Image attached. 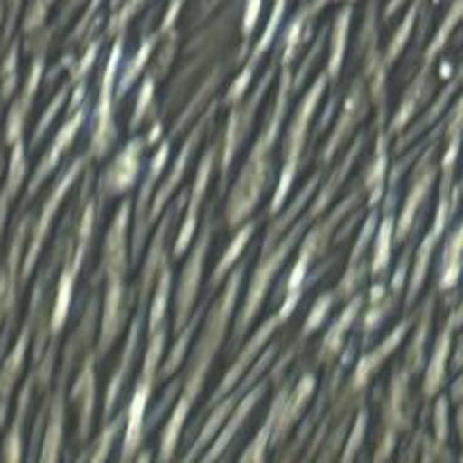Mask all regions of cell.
Instances as JSON below:
<instances>
[{"label":"cell","instance_id":"1","mask_svg":"<svg viewBox=\"0 0 463 463\" xmlns=\"http://www.w3.org/2000/svg\"><path fill=\"white\" fill-rule=\"evenodd\" d=\"M242 276H244V265H240L238 269L231 274L224 294H222L220 301H217V306L213 307L211 317L206 319V328H203L202 337H199L197 348H194V353H193V362H190L188 375H185L184 393H181L179 402H176L175 411H172L170 420H167L165 430H163L161 455H158V459L167 461L175 457L176 443H179L181 430H184L185 419H188L190 407H193V402L197 401L199 392H202V387H203V380H206V375H208V369H211L213 357H215V353L220 351V344H222V339H224L226 326H229L231 312H233V306H235V298H238Z\"/></svg>","mask_w":463,"mask_h":463},{"label":"cell","instance_id":"2","mask_svg":"<svg viewBox=\"0 0 463 463\" xmlns=\"http://www.w3.org/2000/svg\"><path fill=\"white\" fill-rule=\"evenodd\" d=\"M307 224H310V220H307V217H303V220L298 222V224H294V229L289 231L288 235H285V240H280V242H276L274 247L269 249V251L262 253L260 265H258L256 274H253L251 285H249L247 303H244L242 312H240L238 321H235L233 348H238V344L242 342V337H244V333H247V328H249V326H251V321L256 319L258 310H260L262 301H265L267 292H269L271 280H274V276L279 274V269H280V267H283L285 258L289 256V251H292L294 244H297V240L301 238L303 231H306Z\"/></svg>","mask_w":463,"mask_h":463},{"label":"cell","instance_id":"3","mask_svg":"<svg viewBox=\"0 0 463 463\" xmlns=\"http://www.w3.org/2000/svg\"><path fill=\"white\" fill-rule=\"evenodd\" d=\"M163 346H165V328L158 326L154 333H149V348L145 355L143 373H140L138 384H136L134 398L129 402V410L125 411L127 428H125V443H122V459L129 461L134 452L138 450L140 441L145 434V414H147V402L152 396L154 380L158 373V362H161Z\"/></svg>","mask_w":463,"mask_h":463},{"label":"cell","instance_id":"4","mask_svg":"<svg viewBox=\"0 0 463 463\" xmlns=\"http://www.w3.org/2000/svg\"><path fill=\"white\" fill-rule=\"evenodd\" d=\"M326 86H328V75H319V80L315 81L310 90H307L306 99L298 104L297 113L292 118V125H289L288 131V140H285V163H283V172H280V181L276 185V193L274 199H271V215L283 208L285 199H288L289 188H292L294 179H297V172H298V158H301L303 152V145H306V136H307V127H310V118L315 113L317 104H319L321 95H324Z\"/></svg>","mask_w":463,"mask_h":463},{"label":"cell","instance_id":"5","mask_svg":"<svg viewBox=\"0 0 463 463\" xmlns=\"http://www.w3.org/2000/svg\"><path fill=\"white\" fill-rule=\"evenodd\" d=\"M122 45H125V32H120V36H118L116 43H113L107 68H104V75H102L98 118H95V131H93V140H90V152H89V156H95V158H102L104 154L111 149V145L116 143V125H113L111 120V107H113L111 99H113V84H116L118 68H120Z\"/></svg>","mask_w":463,"mask_h":463},{"label":"cell","instance_id":"6","mask_svg":"<svg viewBox=\"0 0 463 463\" xmlns=\"http://www.w3.org/2000/svg\"><path fill=\"white\" fill-rule=\"evenodd\" d=\"M93 211H95L93 203L86 206L84 217H81V224H80V238H77L75 251L66 253V262H63L66 267H63L61 279H59L57 301H54L52 319H50V330H52V335H57L68 319V310H71V301H72V288H75V279L77 274H80L81 262H84L86 251H89L90 233H93Z\"/></svg>","mask_w":463,"mask_h":463},{"label":"cell","instance_id":"7","mask_svg":"<svg viewBox=\"0 0 463 463\" xmlns=\"http://www.w3.org/2000/svg\"><path fill=\"white\" fill-rule=\"evenodd\" d=\"M213 211H208L206 220H203V229L202 235L194 242L193 253H190L188 262H185L184 271H181V280H179V289H176V321H175V333H179L181 328L188 321L190 312H193V303L197 298V289L199 283H202V274H203V260H206V251L211 247V238H213Z\"/></svg>","mask_w":463,"mask_h":463},{"label":"cell","instance_id":"8","mask_svg":"<svg viewBox=\"0 0 463 463\" xmlns=\"http://www.w3.org/2000/svg\"><path fill=\"white\" fill-rule=\"evenodd\" d=\"M434 152H437V143L430 145L428 152L423 154L420 158L419 167L414 172V179H411V188L410 194H407L405 203H402V211H401V220H398V226L393 229V235H396V242H405L410 231L414 229V220H416V213L419 208L428 202L430 197V190H432L434 181H437V165L432 163Z\"/></svg>","mask_w":463,"mask_h":463},{"label":"cell","instance_id":"9","mask_svg":"<svg viewBox=\"0 0 463 463\" xmlns=\"http://www.w3.org/2000/svg\"><path fill=\"white\" fill-rule=\"evenodd\" d=\"M84 163H86V156L77 158V161L71 165V170H68L66 175H63L61 179L57 181V185H54L52 194H50V197L45 199L43 211H41L39 220H36L34 233H32L30 251H27L25 260H23V283H25V280H27V276H30V271H32V267H34L36 258H39L41 247H43V242H45V235H48L50 226H52L54 215H57L59 203H61V199L66 197V193H68V190H71L72 181H75L77 176H80V172H81V167H84Z\"/></svg>","mask_w":463,"mask_h":463},{"label":"cell","instance_id":"10","mask_svg":"<svg viewBox=\"0 0 463 463\" xmlns=\"http://www.w3.org/2000/svg\"><path fill=\"white\" fill-rule=\"evenodd\" d=\"M271 77H274V68H269V71H267V75L262 77L260 84H258V89L253 90L251 99H249V102L244 104L242 109H235L233 116H231L229 127H226L224 154H222L220 190H224V185H226V172H229V165H231V161H233L235 152H238V147H240V145H242V140L247 138L249 129H251V120H253V116H256V109L260 107L262 95H265V90L269 89Z\"/></svg>","mask_w":463,"mask_h":463},{"label":"cell","instance_id":"11","mask_svg":"<svg viewBox=\"0 0 463 463\" xmlns=\"http://www.w3.org/2000/svg\"><path fill=\"white\" fill-rule=\"evenodd\" d=\"M145 145H147V138H145V136H138V138L129 140V143L125 145V149L118 154L116 161L107 167V172H104L102 179H99V194L113 197V194L127 193V190L136 184L140 170V154H143Z\"/></svg>","mask_w":463,"mask_h":463},{"label":"cell","instance_id":"12","mask_svg":"<svg viewBox=\"0 0 463 463\" xmlns=\"http://www.w3.org/2000/svg\"><path fill=\"white\" fill-rule=\"evenodd\" d=\"M220 145H222V140H215V143H213L211 147L206 149L202 163H199L197 179H194L193 190H190V199H185V202H188V211H185L184 226H181V233H179V238H176V242H175V256L176 258L184 256L185 249L193 244V235H194V231H197L199 206H202L203 194H206V185H208V179H211V170H213V165H215V158H217V152H220Z\"/></svg>","mask_w":463,"mask_h":463},{"label":"cell","instance_id":"13","mask_svg":"<svg viewBox=\"0 0 463 463\" xmlns=\"http://www.w3.org/2000/svg\"><path fill=\"white\" fill-rule=\"evenodd\" d=\"M215 109H217V104H213V107L208 109V111L203 113L202 118H199V122H197V125H194L193 134L188 136V140H185L184 147H181L179 156H176V161H175V165H172L170 175H167L165 184H163L161 188L156 190V199H154L152 208H149V211H147V226H152L154 220H156V217L161 215L163 208H165V203H167V199L172 197L175 188L181 184V179H184V172H185V167H188V158L193 156V152H194V149H197L199 140H202L203 129H206V125L213 120V116H215Z\"/></svg>","mask_w":463,"mask_h":463},{"label":"cell","instance_id":"14","mask_svg":"<svg viewBox=\"0 0 463 463\" xmlns=\"http://www.w3.org/2000/svg\"><path fill=\"white\" fill-rule=\"evenodd\" d=\"M167 156H170V138H165L158 147V152L154 154L152 163H149L147 176H145L143 185H140V194H138V203H136V231H134V242H131V262L138 260V253L143 249L145 238H147V208H149V199H152L154 188H156V181L161 176L163 167H165Z\"/></svg>","mask_w":463,"mask_h":463},{"label":"cell","instance_id":"15","mask_svg":"<svg viewBox=\"0 0 463 463\" xmlns=\"http://www.w3.org/2000/svg\"><path fill=\"white\" fill-rule=\"evenodd\" d=\"M283 321H285L283 315H280V312H276L274 317H269V319H267L265 324H262L260 328H258V333L253 335L251 342H249L247 346L242 348V353H240V357H238V362H235V364H233V369H231L229 373L224 375V380H222V383H220L217 392L213 393V398H211V401H208V410H211V407L215 405L217 401H222V398H224L226 393H229L231 389H233L235 384L240 383V380H242V373H247V369L253 364V360H256V355H258V353H260V348L265 346L267 342H269L271 335H274V330L279 328V326L283 324Z\"/></svg>","mask_w":463,"mask_h":463},{"label":"cell","instance_id":"16","mask_svg":"<svg viewBox=\"0 0 463 463\" xmlns=\"http://www.w3.org/2000/svg\"><path fill=\"white\" fill-rule=\"evenodd\" d=\"M267 392V383H258L256 387L251 389V392H247V396H242L238 401V405L233 407V411L229 414V419L224 420V425L220 428V432L215 434V443L211 446V450L206 452V455H199L203 461H211V459H222V452L229 448V443L233 441L235 434L242 430L244 420L251 416L253 407L258 405V401H260L262 396H265Z\"/></svg>","mask_w":463,"mask_h":463},{"label":"cell","instance_id":"17","mask_svg":"<svg viewBox=\"0 0 463 463\" xmlns=\"http://www.w3.org/2000/svg\"><path fill=\"white\" fill-rule=\"evenodd\" d=\"M84 120H86V109H80V111H77L75 116L71 118V120L63 122L61 129H59L57 136H54V140H52V145H50V149H48V152H45V156L41 158V163H39V167H36L34 176H32L30 188H27V199L34 197L36 190H39L41 185H43V181L48 179L50 172H52L54 167L59 165V158H61V154L66 152L68 147H71L72 140H75L77 131H80L81 122H84Z\"/></svg>","mask_w":463,"mask_h":463},{"label":"cell","instance_id":"18","mask_svg":"<svg viewBox=\"0 0 463 463\" xmlns=\"http://www.w3.org/2000/svg\"><path fill=\"white\" fill-rule=\"evenodd\" d=\"M461 321V310L455 307L450 317H448L446 326H443L441 335L437 339V346H434V355L432 362L428 366V373H425V384H423V392L425 396L432 398L441 392L443 383H446V371H448V360H450V346H452V333L455 328L459 326Z\"/></svg>","mask_w":463,"mask_h":463},{"label":"cell","instance_id":"19","mask_svg":"<svg viewBox=\"0 0 463 463\" xmlns=\"http://www.w3.org/2000/svg\"><path fill=\"white\" fill-rule=\"evenodd\" d=\"M43 66H45V54L41 52L36 57V61L32 63V71L27 75L25 89H23L21 98L12 104V111H9L7 118V143H16L21 140L23 127H25V118L32 109V99H34L36 89H39V81L43 77Z\"/></svg>","mask_w":463,"mask_h":463},{"label":"cell","instance_id":"20","mask_svg":"<svg viewBox=\"0 0 463 463\" xmlns=\"http://www.w3.org/2000/svg\"><path fill=\"white\" fill-rule=\"evenodd\" d=\"M366 113V102H364V86H362V81H357L355 86H353L351 95H348L346 99V107H344L342 116H339L337 120V129L333 131V136L328 138V145H326L324 154H321V161L324 163H330L333 161L335 152L339 149V145L346 140V136L351 134L353 127L360 122V118Z\"/></svg>","mask_w":463,"mask_h":463},{"label":"cell","instance_id":"21","mask_svg":"<svg viewBox=\"0 0 463 463\" xmlns=\"http://www.w3.org/2000/svg\"><path fill=\"white\" fill-rule=\"evenodd\" d=\"M315 383H317L315 375L307 373L303 375L301 383L297 384L294 392H288V396H285L283 401V407H280L279 419H276V428H274V434H271L269 443H280V439H285V434L292 430V425L298 420L306 402L310 401L312 392H315Z\"/></svg>","mask_w":463,"mask_h":463},{"label":"cell","instance_id":"22","mask_svg":"<svg viewBox=\"0 0 463 463\" xmlns=\"http://www.w3.org/2000/svg\"><path fill=\"white\" fill-rule=\"evenodd\" d=\"M407 328H410V321H402V324L398 326V328L393 330V333L389 335V337L384 339V342L380 344L373 353H369V355H362V360L357 362L355 375H353V389H362L366 383H369L371 373H373V371L378 369V366L383 364V362L387 360L393 351H396V346L402 342V337L407 335Z\"/></svg>","mask_w":463,"mask_h":463},{"label":"cell","instance_id":"23","mask_svg":"<svg viewBox=\"0 0 463 463\" xmlns=\"http://www.w3.org/2000/svg\"><path fill=\"white\" fill-rule=\"evenodd\" d=\"M362 143H364V138H357V143L353 145L351 149H348V154H346V158H344L342 161V165L337 167V170L333 172V176H330V181L328 184L324 185V188L319 190V197H317V202L312 203L310 208H307V220H315V217H319L321 213L326 211V206H328L330 202H333V197H335V193H337L339 190V185L344 184V179H346L348 176V172H351V165L353 163H355V158H357V154H360V149H362Z\"/></svg>","mask_w":463,"mask_h":463},{"label":"cell","instance_id":"24","mask_svg":"<svg viewBox=\"0 0 463 463\" xmlns=\"http://www.w3.org/2000/svg\"><path fill=\"white\" fill-rule=\"evenodd\" d=\"M93 362H95V355L86 357L84 369H81L80 380H77L75 392H72V398H77V401H80V437L81 439L89 437L90 416H93V398H95V392H93V384H95Z\"/></svg>","mask_w":463,"mask_h":463},{"label":"cell","instance_id":"25","mask_svg":"<svg viewBox=\"0 0 463 463\" xmlns=\"http://www.w3.org/2000/svg\"><path fill=\"white\" fill-rule=\"evenodd\" d=\"M319 181H321V175H319V172H317V175L312 176L310 181H307V184H306V188L301 190V194H297V199H294V202H292V206H289L288 211H285V215L280 217V220H276L274 224H271V229L267 231L265 240H262V253H267V251H269V249L274 247L276 242H279V238H280V235H283L285 231H288V226L292 224L294 220H297V215H298V213H301V208L306 206V203H307V199H310L312 194H315V190L319 188Z\"/></svg>","mask_w":463,"mask_h":463},{"label":"cell","instance_id":"26","mask_svg":"<svg viewBox=\"0 0 463 463\" xmlns=\"http://www.w3.org/2000/svg\"><path fill=\"white\" fill-rule=\"evenodd\" d=\"M362 301L364 298L362 297H355L351 303H348L346 310L342 312V317H339L337 321L333 324V328L328 330V335L324 337V344H321V351H319V360H333L335 355H337L339 351H342V344H344V335H346V330L351 328L353 321L357 319V315H360L362 310Z\"/></svg>","mask_w":463,"mask_h":463},{"label":"cell","instance_id":"27","mask_svg":"<svg viewBox=\"0 0 463 463\" xmlns=\"http://www.w3.org/2000/svg\"><path fill=\"white\" fill-rule=\"evenodd\" d=\"M68 371L71 369H68V366H63L61 384H59V393L52 402V411H50L48 432H45L43 452H41V459L43 461L59 459V446H61V425H63V380H66Z\"/></svg>","mask_w":463,"mask_h":463},{"label":"cell","instance_id":"28","mask_svg":"<svg viewBox=\"0 0 463 463\" xmlns=\"http://www.w3.org/2000/svg\"><path fill=\"white\" fill-rule=\"evenodd\" d=\"M288 392H289V383L285 384L283 389H280V393L276 396V401L271 402V410H269V416H267V423L262 425V430L258 432V437L253 439L251 446H249L247 450L240 455V461H262V459H265V450H267V446H269V441H271V434H274V428H276V419H279L280 407H283V401H285V396H288Z\"/></svg>","mask_w":463,"mask_h":463},{"label":"cell","instance_id":"29","mask_svg":"<svg viewBox=\"0 0 463 463\" xmlns=\"http://www.w3.org/2000/svg\"><path fill=\"white\" fill-rule=\"evenodd\" d=\"M156 43H158V34L145 36L143 43H140V48H138V52H136L134 57H131V61L127 63V66L120 68V80H118V93H116L118 99L125 98L127 90L131 89V84H134V81L138 80V75H140V72H143L145 63L149 61V57H152V52H154V48H156Z\"/></svg>","mask_w":463,"mask_h":463},{"label":"cell","instance_id":"30","mask_svg":"<svg viewBox=\"0 0 463 463\" xmlns=\"http://www.w3.org/2000/svg\"><path fill=\"white\" fill-rule=\"evenodd\" d=\"M393 229H396V220H393V213L384 211L383 222L375 231V244H373V265H371V274L383 276L387 271L389 260H392V244H393Z\"/></svg>","mask_w":463,"mask_h":463},{"label":"cell","instance_id":"31","mask_svg":"<svg viewBox=\"0 0 463 463\" xmlns=\"http://www.w3.org/2000/svg\"><path fill=\"white\" fill-rule=\"evenodd\" d=\"M351 7H344L339 16L335 18V30H333V43H330V59H328V80L337 81L339 71L344 63V52H346V39H348V25H351Z\"/></svg>","mask_w":463,"mask_h":463},{"label":"cell","instance_id":"32","mask_svg":"<svg viewBox=\"0 0 463 463\" xmlns=\"http://www.w3.org/2000/svg\"><path fill=\"white\" fill-rule=\"evenodd\" d=\"M459 80H461V71L457 72L455 80H452L450 84H448V89L441 90V95H439V99H437V102H434V107L430 109V111L425 113V116L420 118V120L416 122V125L411 127L410 131H407V136H402V140H398V145H396L398 152H401L402 147H407V143H411V140H416V136L423 134V131L428 129V127H432L434 122L439 120V116H441V113H443V109L448 107V102H450V98H452V95H455V90L459 89Z\"/></svg>","mask_w":463,"mask_h":463},{"label":"cell","instance_id":"33","mask_svg":"<svg viewBox=\"0 0 463 463\" xmlns=\"http://www.w3.org/2000/svg\"><path fill=\"white\" fill-rule=\"evenodd\" d=\"M253 231H256V224H253V222H249L247 226H242V229H240L238 233H235L233 242L229 244V249H226V251H224V256H222V258H220V262H217L215 271H213V279H211V289L220 288V285H222V280H224L226 276H229L231 267H233V265H235V260H238V258L242 256L244 247H247V242H249V240H251Z\"/></svg>","mask_w":463,"mask_h":463},{"label":"cell","instance_id":"34","mask_svg":"<svg viewBox=\"0 0 463 463\" xmlns=\"http://www.w3.org/2000/svg\"><path fill=\"white\" fill-rule=\"evenodd\" d=\"M461 271V226H455L450 233L448 247L443 251V267H441V279H439V289L448 292L457 285Z\"/></svg>","mask_w":463,"mask_h":463},{"label":"cell","instance_id":"35","mask_svg":"<svg viewBox=\"0 0 463 463\" xmlns=\"http://www.w3.org/2000/svg\"><path fill=\"white\" fill-rule=\"evenodd\" d=\"M25 147H23L21 140L14 143V156L12 163H9V176H7V184H5L3 194H0V233H3V226H5V217H7V208H9V199L14 197V193L18 190L21 185L23 176H25Z\"/></svg>","mask_w":463,"mask_h":463},{"label":"cell","instance_id":"36","mask_svg":"<svg viewBox=\"0 0 463 463\" xmlns=\"http://www.w3.org/2000/svg\"><path fill=\"white\" fill-rule=\"evenodd\" d=\"M432 310H434V297L428 298L423 310V321H420L419 330H416L414 342L410 344L407 348V373L414 375L419 373L420 366H423V355H425V339L430 335V319H432Z\"/></svg>","mask_w":463,"mask_h":463},{"label":"cell","instance_id":"37","mask_svg":"<svg viewBox=\"0 0 463 463\" xmlns=\"http://www.w3.org/2000/svg\"><path fill=\"white\" fill-rule=\"evenodd\" d=\"M461 7H463L461 0H455V5H452L450 14H448L446 21H443L441 27H439L437 36H434L432 43L428 45V52H425V57H423V68H432V63L437 61L439 54L443 52V48H446L448 39H450V34H452V32H455L457 23H459Z\"/></svg>","mask_w":463,"mask_h":463},{"label":"cell","instance_id":"38","mask_svg":"<svg viewBox=\"0 0 463 463\" xmlns=\"http://www.w3.org/2000/svg\"><path fill=\"white\" fill-rule=\"evenodd\" d=\"M384 175H387V136L380 134L378 140V158H375L373 167L369 170L364 179V190H369V203H378L383 199L384 190Z\"/></svg>","mask_w":463,"mask_h":463},{"label":"cell","instance_id":"39","mask_svg":"<svg viewBox=\"0 0 463 463\" xmlns=\"http://www.w3.org/2000/svg\"><path fill=\"white\" fill-rule=\"evenodd\" d=\"M202 312L203 310H199L197 315H194V319L190 321V324H188V321H185L184 328L179 330V342L175 344V348H172V351H170V355H167L165 364H163V369H161L163 378H170V375L175 373L176 369H179L181 362H184L185 353H188V346H190V339H193L194 330H197V326H199V319H202Z\"/></svg>","mask_w":463,"mask_h":463},{"label":"cell","instance_id":"40","mask_svg":"<svg viewBox=\"0 0 463 463\" xmlns=\"http://www.w3.org/2000/svg\"><path fill=\"white\" fill-rule=\"evenodd\" d=\"M170 285H172V269L167 265H161V279L156 283V294L149 306V333L163 326L167 310V297H170Z\"/></svg>","mask_w":463,"mask_h":463},{"label":"cell","instance_id":"41","mask_svg":"<svg viewBox=\"0 0 463 463\" xmlns=\"http://www.w3.org/2000/svg\"><path fill=\"white\" fill-rule=\"evenodd\" d=\"M419 7H420V0H416V3L411 5L410 12H407L405 21H402L401 27H398L396 36H393V39L389 41V50H387V52H384V57H383V66H384V68L392 66V63L396 61L398 57H401L402 50H405L407 41H410V36H411V30H414V25H416V16H419Z\"/></svg>","mask_w":463,"mask_h":463},{"label":"cell","instance_id":"42","mask_svg":"<svg viewBox=\"0 0 463 463\" xmlns=\"http://www.w3.org/2000/svg\"><path fill=\"white\" fill-rule=\"evenodd\" d=\"M335 298H337L335 297V292H326L324 297L317 298V303L312 306L310 315H307L306 326H303V330H301V339H307L312 333H315V330H319V326L324 324L326 315H328V310L333 307Z\"/></svg>","mask_w":463,"mask_h":463},{"label":"cell","instance_id":"43","mask_svg":"<svg viewBox=\"0 0 463 463\" xmlns=\"http://www.w3.org/2000/svg\"><path fill=\"white\" fill-rule=\"evenodd\" d=\"M68 93H71V84L63 86V89L59 90L57 95H54V99H52V102H50V107L43 111V116H41L39 125H36V129H34V138H32V147H36V145L41 143V138H43V134H45V131H48V127L52 125L54 116H57V113L61 111V104L68 99Z\"/></svg>","mask_w":463,"mask_h":463},{"label":"cell","instance_id":"44","mask_svg":"<svg viewBox=\"0 0 463 463\" xmlns=\"http://www.w3.org/2000/svg\"><path fill=\"white\" fill-rule=\"evenodd\" d=\"M152 98H154V75H147V77H145L143 86H140L138 98H136L134 116H131V122H129L131 129H136V127L143 122L145 113H147L149 107H152Z\"/></svg>","mask_w":463,"mask_h":463},{"label":"cell","instance_id":"45","mask_svg":"<svg viewBox=\"0 0 463 463\" xmlns=\"http://www.w3.org/2000/svg\"><path fill=\"white\" fill-rule=\"evenodd\" d=\"M375 226H378V213H373V215H371L369 220H366L364 229H362L360 240H357V242H355V247H353L351 258H348V267L357 265V262L362 260V256H364V251H366V247H369V242H373Z\"/></svg>","mask_w":463,"mask_h":463},{"label":"cell","instance_id":"46","mask_svg":"<svg viewBox=\"0 0 463 463\" xmlns=\"http://www.w3.org/2000/svg\"><path fill=\"white\" fill-rule=\"evenodd\" d=\"M122 420H125V414L122 416H118L116 420H113L111 425H109L107 430H104L102 432V437L98 439V443H95V452L93 455H89L86 457V459H93V461H99V459H107L109 457V448H111V443H113V437H116L118 434V430H120V425H122Z\"/></svg>","mask_w":463,"mask_h":463},{"label":"cell","instance_id":"47","mask_svg":"<svg viewBox=\"0 0 463 463\" xmlns=\"http://www.w3.org/2000/svg\"><path fill=\"white\" fill-rule=\"evenodd\" d=\"M99 45H102V39H98V41H95V43H90L89 50H86L84 57L80 59V63H77V66L72 68L71 86H77V84H81V81H84L86 72H89L90 68H93V61H95V57H98V48H99Z\"/></svg>","mask_w":463,"mask_h":463},{"label":"cell","instance_id":"48","mask_svg":"<svg viewBox=\"0 0 463 463\" xmlns=\"http://www.w3.org/2000/svg\"><path fill=\"white\" fill-rule=\"evenodd\" d=\"M16 61H18V50L16 45H12L7 54V61L3 66V98H9L16 86Z\"/></svg>","mask_w":463,"mask_h":463},{"label":"cell","instance_id":"49","mask_svg":"<svg viewBox=\"0 0 463 463\" xmlns=\"http://www.w3.org/2000/svg\"><path fill=\"white\" fill-rule=\"evenodd\" d=\"M448 407H450V402H448L446 396L439 398L437 407H434V425H437L439 446L448 441Z\"/></svg>","mask_w":463,"mask_h":463},{"label":"cell","instance_id":"50","mask_svg":"<svg viewBox=\"0 0 463 463\" xmlns=\"http://www.w3.org/2000/svg\"><path fill=\"white\" fill-rule=\"evenodd\" d=\"M140 3H143V0H127L125 7L120 9V14H113L111 23H109V34H116V32H125L127 23H129V18L134 16L136 9L140 7Z\"/></svg>","mask_w":463,"mask_h":463},{"label":"cell","instance_id":"51","mask_svg":"<svg viewBox=\"0 0 463 463\" xmlns=\"http://www.w3.org/2000/svg\"><path fill=\"white\" fill-rule=\"evenodd\" d=\"M260 9H262V0H247L244 5V18H242V34L244 39L253 34L258 25V18H260Z\"/></svg>","mask_w":463,"mask_h":463},{"label":"cell","instance_id":"52","mask_svg":"<svg viewBox=\"0 0 463 463\" xmlns=\"http://www.w3.org/2000/svg\"><path fill=\"white\" fill-rule=\"evenodd\" d=\"M364 432H366V411L362 410L360 416H357V423H355V430H353L351 439H348L346 443V452H344V459H353L355 457V450L360 448L362 439H364Z\"/></svg>","mask_w":463,"mask_h":463},{"label":"cell","instance_id":"53","mask_svg":"<svg viewBox=\"0 0 463 463\" xmlns=\"http://www.w3.org/2000/svg\"><path fill=\"white\" fill-rule=\"evenodd\" d=\"M181 5H184V0H172L170 9H167V14H165V21L161 23V30H158V36H161V34H167V32L172 30V25H175L176 16H179Z\"/></svg>","mask_w":463,"mask_h":463},{"label":"cell","instance_id":"54","mask_svg":"<svg viewBox=\"0 0 463 463\" xmlns=\"http://www.w3.org/2000/svg\"><path fill=\"white\" fill-rule=\"evenodd\" d=\"M405 3V0H389V5H387V9H384V18H392L393 14L398 12V7H401V5Z\"/></svg>","mask_w":463,"mask_h":463},{"label":"cell","instance_id":"55","mask_svg":"<svg viewBox=\"0 0 463 463\" xmlns=\"http://www.w3.org/2000/svg\"><path fill=\"white\" fill-rule=\"evenodd\" d=\"M452 398H455V402L459 405L461 402V378L455 380V387H452Z\"/></svg>","mask_w":463,"mask_h":463},{"label":"cell","instance_id":"56","mask_svg":"<svg viewBox=\"0 0 463 463\" xmlns=\"http://www.w3.org/2000/svg\"><path fill=\"white\" fill-rule=\"evenodd\" d=\"M18 5H21V0H12V18H14V14H16Z\"/></svg>","mask_w":463,"mask_h":463},{"label":"cell","instance_id":"57","mask_svg":"<svg viewBox=\"0 0 463 463\" xmlns=\"http://www.w3.org/2000/svg\"><path fill=\"white\" fill-rule=\"evenodd\" d=\"M118 3H120V0H111V5H113V9L118 7Z\"/></svg>","mask_w":463,"mask_h":463},{"label":"cell","instance_id":"58","mask_svg":"<svg viewBox=\"0 0 463 463\" xmlns=\"http://www.w3.org/2000/svg\"><path fill=\"white\" fill-rule=\"evenodd\" d=\"M50 3H52V0H45V5H50Z\"/></svg>","mask_w":463,"mask_h":463}]
</instances>
